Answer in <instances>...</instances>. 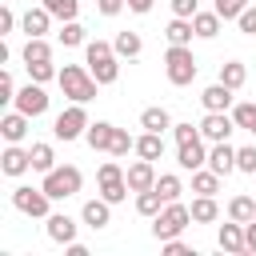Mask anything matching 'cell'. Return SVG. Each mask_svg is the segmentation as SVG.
Listing matches in <instances>:
<instances>
[{
	"instance_id": "obj_27",
	"label": "cell",
	"mask_w": 256,
	"mask_h": 256,
	"mask_svg": "<svg viewBox=\"0 0 256 256\" xmlns=\"http://www.w3.org/2000/svg\"><path fill=\"white\" fill-rule=\"evenodd\" d=\"M228 220H240V224H248V220H256V200L252 196H232L228 200Z\"/></svg>"
},
{
	"instance_id": "obj_9",
	"label": "cell",
	"mask_w": 256,
	"mask_h": 256,
	"mask_svg": "<svg viewBox=\"0 0 256 256\" xmlns=\"http://www.w3.org/2000/svg\"><path fill=\"white\" fill-rule=\"evenodd\" d=\"M12 104H16L24 116H32V120H36V116H44V112H48V92H44V84L28 80V84L16 92V100H12Z\"/></svg>"
},
{
	"instance_id": "obj_48",
	"label": "cell",
	"mask_w": 256,
	"mask_h": 256,
	"mask_svg": "<svg viewBox=\"0 0 256 256\" xmlns=\"http://www.w3.org/2000/svg\"><path fill=\"white\" fill-rule=\"evenodd\" d=\"M128 0H96V8H100V16H120V8H124Z\"/></svg>"
},
{
	"instance_id": "obj_35",
	"label": "cell",
	"mask_w": 256,
	"mask_h": 256,
	"mask_svg": "<svg viewBox=\"0 0 256 256\" xmlns=\"http://www.w3.org/2000/svg\"><path fill=\"white\" fill-rule=\"evenodd\" d=\"M56 36H60V44H64V48H76V44H84V24L64 20V28H60Z\"/></svg>"
},
{
	"instance_id": "obj_12",
	"label": "cell",
	"mask_w": 256,
	"mask_h": 256,
	"mask_svg": "<svg viewBox=\"0 0 256 256\" xmlns=\"http://www.w3.org/2000/svg\"><path fill=\"white\" fill-rule=\"evenodd\" d=\"M80 220H84L92 232H100V228H108V224H112V204H108L104 196H96V200H84V208H80Z\"/></svg>"
},
{
	"instance_id": "obj_10",
	"label": "cell",
	"mask_w": 256,
	"mask_h": 256,
	"mask_svg": "<svg viewBox=\"0 0 256 256\" xmlns=\"http://www.w3.org/2000/svg\"><path fill=\"white\" fill-rule=\"evenodd\" d=\"M232 128H236L232 112H208V116L200 120V136H204L208 144H216V140H228V136H232Z\"/></svg>"
},
{
	"instance_id": "obj_46",
	"label": "cell",
	"mask_w": 256,
	"mask_h": 256,
	"mask_svg": "<svg viewBox=\"0 0 256 256\" xmlns=\"http://www.w3.org/2000/svg\"><path fill=\"white\" fill-rule=\"evenodd\" d=\"M164 252H168V256H192V248H188V244H184L180 236H172V240H164Z\"/></svg>"
},
{
	"instance_id": "obj_45",
	"label": "cell",
	"mask_w": 256,
	"mask_h": 256,
	"mask_svg": "<svg viewBox=\"0 0 256 256\" xmlns=\"http://www.w3.org/2000/svg\"><path fill=\"white\" fill-rule=\"evenodd\" d=\"M172 136H176V144H188V140L200 136V128H192V124H172Z\"/></svg>"
},
{
	"instance_id": "obj_2",
	"label": "cell",
	"mask_w": 256,
	"mask_h": 256,
	"mask_svg": "<svg viewBox=\"0 0 256 256\" xmlns=\"http://www.w3.org/2000/svg\"><path fill=\"white\" fill-rule=\"evenodd\" d=\"M196 72H200V64L192 56V44H168V52H164V76H168V84L184 88V84L196 80Z\"/></svg>"
},
{
	"instance_id": "obj_52",
	"label": "cell",
	"mask_w": 256,
	"mask_h": 256,
	"mask_svg": "<svg viewBox=\"0 0 256 256\" xmlns=\"http://www.w3.org/2000/svg\"><path fill=\"white\" fill-rule=\"evenodd\" d=\"M252 136H256V124H252Z\"/></svg>"
},
{
	"instance_id": "obj_25",
	"label": "cell",
	"mask_w": 256,
	"mask_h": 256,
	"mask_svg": "<svg viewBox=\"0 0 256 256\" xmlns=\"http://www.w3.org/2000/svg\"><path fill=\"white\" fill-rule=\"evenodd\" d=\"M136 156L160 160V156H164V132H144V136H136Z\"/></svg>"
},
{
	"instance_id": "obj_17",
	"label": "cell",
	"mask_w": 256,
	"mask_h": 256,
	"mask_svg": "<svg viewBox=\"0 0 256 256\" xmlns=\"http://www.w3.org/2000/svg\"><path fill=\"white\" fill-rule=\"evenodd\" d=\"M48 240L52 244H72L76 240V220L68 212H52L48 216Z\"/></svg>"
},
{
	"instance_id": "obj_5",
	"label": "cell",
	"mask_w": 256,
	"mask_h": 256,
	"mask_svg": "<svg viewBox=\"0 0 256 256\" xmlns=\"http://www.w3.org/2000/svg\"><path fill=\"white\" fill-rule=\"evenodd\" d=\"M80 184H84V176H80L76 164H56L52 172H44V184H40V188H44L52 200H68V196L80 192Z\"/></svg>"
},
{
	"instance_id": "obj_21",
	"label": "cell",
	"mask_w": 256,
	"mask_h": 256,
	"mask_svg": "<svg viewBox=\"0 0 256 256\" xmlns=\"http://www.w3.org/2000/svg\"><path fill=\"white\" fill-rule=\"evenodd\" d=\"M112 132H116V124L96 120V124H88L84 140H88V148H92V152H108V148H112Z\"/></svg>"
},
{
	"instance_id": "obj_37",
	"label": "cell",
	"mask_w": 256,
	"mask_h": 256,
	"mask_svg": "<svg viewBox=\"0 0 256 256\" xmlns=\"http://www.w3.org/2000/svg\"><path fill=\"white\" fill-rule=\"evenodd\" d=\"M232 120H236V128H244V132H252V124H256V104H232Z\"/></svg>"
},
{
	"instance_id": "obj_47",
	"label": "cell",
	"mask_w": 256,
	"mask_h": 256,
	"mask_svg": "<svg viewBox=\"0 0 256 256\" xmlns=\"http://www.w3.org/2000/svg\"><path fill=\"white\" fill-rule=\"evenodd\" d=\"M12 28H16V12H12V8L4 4V8H0V36H8Z\"/></svg>"
},
{
	"instance_id": "obj_41",
	"label": "cell",
	"mask_w": 256,
	"mask_h": 256,
	"mask_svg": "<svg viewBox=\"0 0 256 256\" xmlns=\"http://www.w3.org/2000/svg\"><path fill=\"white\" fill-rule=\"evenodd\" d=\"M244 8H248V0H216V12H220V20H236Z\"/></svg>"
},
{
	"instance_id": "obj_26",
	"label": "cell",
	"mask_w": 256,
	"mask_h": 256,
	"mask_svg": "<svg viewBox=\"0 0 256 256\" xmlns=\"http://www.w3.org/2000/svg\"><path fill=\"white\" fill-rule=\"evenodd\" d=\"M188 208H192V220H196V224H212V220L220 216V204H216V196H196Z\"/></svg>"
},
{
	"instance_id": "obj_49",
	"label": "cell",
	"mask_w": 256,
	"mask_h": 256,
	"mask_svg": "<svg viewBox=\"0 0 256 256\" xmlns=\"http://www.w3.org/2000/svg\"><path fill=\"white\" fill-rule=\"evenodd\" d=\"M244 244H248V252H256V220L244 224Z\"/></svg>"
},
{
	"instance_id": "obj_51",
	"label": "cell",
	"mask_w": 256,
	"mask_h": 256,
	"mask_svg": "<svg viewBox=\"0 0 256 256\" xmlns=\"http://www.w3.org/2000/svg\"><path fill=\"white\" fill-rule=\"evenodd\" d=\"M68 256H88V248H84V244H76V240H72V244H68Z\"/></svg>"
},
{
	"instance_id": "obj_4",
	"label": "cell",
	"mask_w": 256,
	"mask_h": 256,
	"mask_svg": "<svg viewBox=\"0 0 256 256\" xmlns=\"http://www.w3.org/2000/svg\"><path fill=\"white\" fill-rule=\"evenodd\" d=\"M188 224H192V208H188V204H180V200H168V204H164V212H160V216H152V236L164 244V240L180 236Z\"/></svg>"
},
{
	"instance_id": "obj_43",
	"label": "cell",
	"mask_w": 256,
	"mask_h": 256,
	"mask_svg": "<svg viewBox=\"0 0 256 256\" xmlns=\"http://www.w3.org/2000/svg\"><path fill=\"white\" fill-rule=\"evenodd\" d=\"M200 12V0H172V16H184V20H192Z\"/></svg>"
},
{
	"instance_id": "obj_40",
	"label": "cell",
	"mask_w": 256,
	"mask_h": 256,
	"mask_svg": "<svg viewBox=\"0 0 256 256\" xmlns=\"http://www.w3.org/2000/svg\"><path fill=\"white\" fill-rule=\"evenodd\" d=\"M236 172H248V176H256V144H248V148H236Z\"/></svg>"
},
{
	"instance_id": "obj_38",
	"label": "cell",
	"mask_w": 256,
	"mask_h": 256,
	"mask_svg": "<svg viewBox=\"0 0 256 256\" xmlns=\"http://www.w3.org/2000/svg\"><path fill=\"white\" fill-rule=\"evenodd\" d=\"M112 156H128V152H136V140L128 136V128H116L112 132V148H108Z\"/></svg>"
},
{
	"instance_id": "obj_28",
	"label": "cell",
	"mask_w": 256,
	"mask_h": 256,
	"mask_svg": "<svg viewBox=\"0 0 256 256\" xmlns=\"http://www.w3.org/2000/svg\"><path fill=\"white\" fill-rule=\"evenodd\" d=\"M192 28H196L200 40H212V36L220 32V12H216V8H212V12H196V16H192Z\"/></svg>"
},
{
	"instance_id": "obj_20",
	"label": "cell",
	"mask_w": 256,
	"mask_h": 256,
	"mask_svg": "<svg viewBox=\"0 0 256 256\" xmlns=\"http://www.w3.org/2000/svg\"><path fill=\"white\" fill-rule=\"evenodd\" d=\"M52 20H56V16H52V12H48V8H44V4H40V8H28V12H24V16H20V28H24V32H28V36H44V32H48V24H52Z\"/></svg>"
},
{
	"instance_id": "obj_33",
	"label": "cell",
	"mask_w": 256,
	"mask_h": 256,
	"mask_svg": "<svg viewBox=\"0 0 256 256\" xmlns=\"http://www.w3.org/2000/svg\"><path fill=\"white\" fill-rule=\"evenodd\" d=\"M28 152H32V172H52V168H56V152H52V144H32Z\"/></svg>"
},
{
	"instance_id": "obj_44",
	"label": "cell",
	"mask_w": 256,
	"mask_h": 256,
	"mask_svg": "<svg viewBox=\"0 0 256 256\" xmlns=\"http://www.w3.org/2000/svg\"><path fill=\"white\" fill-rule=\"evenodd\" d=\"M12 100H16V84L8 72H0V104H12Z\"/></svg>"
},
{
	"instance_id": "obj_50",
	"label": "cell",
	"mask_w": 256,
	"mask_h": 256,
	"mask_svg": "<svg viewBox=\"0 0 256 256\" xmlns=\"http://www.w3.org/2000/svg\"><path fill=\"white\" fill-rule=\"evenodd\" d=\"M128 8H132V12H140V16H144V12H152V0H128Z\"/></svg>"
},
{
	"instance_id": "obj_13",
	"label": "cell",
	"mask_w": 256,
	"mask_h": 256,
	"mask_svg": "<svg viewBox=\"0 0 256 256\" xmlns=\"http://www.w3.org/2000/svg\"><path fill=\"white\" fill-rule=\"evenodd\" d=\"M28 168H32V152H24L20 144H8L0 152V172L4 176H24Z\"/></svg>"
},
{
	"instance_id": "obj_34",
	"label": "cell",
	"mask_w": 256,
	"mask_h": 256,
	"mask_svg": "<svg viewBox=\"0 0 256 256\" xmlns=\"http://www.w3.org/2000/svg\"><path fill=\"white\" fill-rule=\"evenodd\" d=\"M44 8L64 24V20H76V12H80V0H44Z\"/></svg>"
},
{
	"instance_id": "obj_42",
	"label": "cell",
	"mask_w": 256,
	"mask_h": 256,
	"mask_svg": "<svg viewBox=\"0 0 256 256\" xmlns=\"http://www.w3.org/2000/svg\"><path fill=\"white\" fill-rule=\"evenodd\" d=\"M236 24H240V32H244V36H256V8L248 4V8L236 16Z\"/></svg>"
},
{
	"instance_id": "obj_6",
	"label": "cell",
	"mask_w": 256,
	"mask_h": 256,
	"mask_svg": "<svg viewBox=\"0 0 256 256\" xmlns=\"http://www.w3.org/2000/svg\"><path fill=\"white\" fill-rule=\"evenodd\" d=\"M96 180H100V196L108 200V204H120L132 188H128V176H124V168L116 164V160H104L100 164V172H96Z\"/></svg>"
},
{
	"instance_id": "obj_19",
	"label": "cell",
	"mask_w": 256,
	"mask_h": 256,
	"mask_svg": "<svg viewBox=\"0 0 256 256\" xmlns=\"http://www.w3.org/2000/svg\"><path fill=\"white\" fill-rule=\"evenodd\" d=\"M28 120H32V116H24L20 108L8 112V116H0V136H4L8 144H20V140L28 136Z\"/></svg>"
},
{
	"instance_id": "obj_3",
	"label": "cell",
	"mask_w": 256,
	"mask_h": 256,
	"mask_svg": "<svg viewBox=\"0 0 256 256\" xmlns=\"http://www.w3.org/2000/svg\"><path fill=\"white\" fill-rule=\"evenodd\" d=\"M60 88H64V96L72 100V104H88V100H96V76L88 72V68H80V64H64L60 68Z\"/></svg>"
},
{
	"instance_id": "obj_36",
	"label": "cell",
	"mask_w": 256,
	"mask_h": 256,
	"mask_svg": "<svg viewBox=\"0 0 256 256\" xmlns=\"http://www.w3.org/2000/svg\"><path fill=\"white\" fill-rule=\"evenodd\" d=\"M156 192L164 196V200H180V192H184V184H180V176H156Z\"/></svg>"
},
{
	"instance_id": "obj_11",
	"label": "cell",
	"mask_w": 256,
	"mask_h": 256,
	"mask_svg": "<svg viewBox=\"0 0 256 256\" xmlns=\"http://www.w3.org/2000/svg\"><path fill=\"white\" fill-rule=\"evenodd\" d=\"M176 164H180L184 172H196V168H204V164H208L204 136H196V140H188V144H176Z\"/></svg>"
},
{
	"instance_id": "obj_14",
	"label": "cell",
	"mask_w": 256,
	"mask_h": 256,
	"mask_svg": "<svg viewBox=\"0 0 256 256\" xmlns=\"http://www.w3.org/2000/svg\"><path fill=\"white\" fill-rule=\"evenodd\" d=\"M124 176H128V188L132 192H148V188H156V168H152V160H136V164H128L124 168Z\"/></svg>"
},
{
	"instance_id": "obj_30",
	"label": "cell",
	"mask_w": 256,
	"mask_h": 256,
	"mask_svg": "<svg viewBox=\"0 0 256 256\" xmlns=\"http://www.w3.org/2000/svg\"><path fill=\"white\" fill-rule=\"evenodd\" d=\"M164 204H168V200H164L156 188L136 192V212H140V216H160V212H164Z\"/></svg>"
},
{
	"instance_id": "obj_23",
	"label": "cell",
	"mask_w": 256,
	"mask_h": 256,
	"mask_svg": "<svg viewBox=\"0 0 256 256\" xmlns=\"http://www.w3.org/2000/svg\"><path fill=\"white\" fill-rule=\"evenodd\" d=\"M220 180H224L220 172L196 168V172H192V192H196V196H216V192H220Z\"/></svg>"
},
{
	"instance_id": "obj_22",
	"label": "cell",
	"mask_w": 256,
	"mask_h": 256,
	"mask_svg": "<svg viewBox=\"0 0 256 256\" xmlns=\"http://www.w3.org/2000/svg\"><path fill=\"white\" fill-rule=\"evenodd\" d=\"M112 48H116V56H120V60H136V56L144 52V40H140V32H116Z\"/></svg>"
},
{
	"instance_id": "obj_31",
	"label": "cell",
	"mask_w": 256,
	"mask_h": 256,
	"mask_svg": "<svg viewBox=\"0 0 256 256\" xmlns=\"http://www.w3.org/2000/svg\"><path fill=\"white\" fill-rule=\"evenodd\" d=\"M40 60H52V44L44 36H28L24 44V64H40Z\"/></svg>"
},
{
	"instance_id": "obj_24",
	"label": "cell",
	"mask_w": 256,
	"mask_h": 256,
	"mask_svg": "<svg viewBox=\"0 0 256 256\" xmlns=\"http://www.w3.org/2000/svg\"><path fill=\"white\" fill-rule=\"evenodd\" d=\"M140 128H144V132H168V128H172L168 108H160V104H156V108H144V112H140Z\"/></svg>"
},
{
	"instance_id": "obj_29",
	"label": "cell",
	"mask_w": 256,
	"mask_h": 256,
	"mask_svg": "<svg viewBox=\"0 0 256 256\" xmlns=\"http://www.w3.org/2000/svg\"><path fill=\"white\" fill-rule=\"evenodd\" d=\"M164 36H168V44H192L196 28H192V20H184V16H172V24L164 28Z\"/></svg>"
},
{
	"instance_id": "obj_1",
	"label": "cell",
	"mask_w": 256,
	"mask_h": 256,
	"mask_svg": "<svg viewBox=\"0 0 256 256\" xmlns=\"http://www.w3.org/2000/svg\"><path fill=\"white\" fill-rule=\"evenodd\" d=\"M84 60H88V72L96 76V84H116V76H120V56H116L112 44L88 40V44H84Z\"/></svg>"
},
{
	"instance_id": "obj_16",
	"label": "cell",
	"mask_w": 256,
	"mask_h": 256,
	"mask_svg": "<svg viewBox=\"0 0 256 256\" xmlns=\"http://www.w3.org/2000/svg\"><path fill=\"white\" fill-rule=\"evenodd\" d=\"M208 168H212V172H220V176L236 172V148H232L228 140H216V144L208 148Z\"/></svg>"
},
{
	"instance_id": "obj_32",
	"label": "cell",
	"mask_w": 256,
	"mask_h": 256,
	"mask_svg": "<svg viewBox=\"0 0 256 256\" xmlns=\"http://www.w3.org/2000/svg\"><path fill=\"white\" fill-rule=\"evenodd\" d=\"M244 80H248V68H244L240 60H224V64H220V84H228V88H244Z\"/></svg>"
},
{
	"instance_id": "obj_7",
	"label": "cell",
	"mask_w": 256,
	"mask_h": 256,
	"mask_svg": "<svg viewBox=\"0 0 256 256\" xmlns=\"http://www.w3.org/2000/svg\"><path fill=\"white\" fill-rule=\"evenodd\" d=\"M88 124H92V120H88L84 104H72V108H64V112L56 116V124H52V136L68 144V140H80V136L88 132Z\"/></svg>"
},
{
	"instance_id": "obj_8",
	"label": "cell",
	"mask_w": 256,
	"mask_h": 256,
	"mask_svg": "<svg viewBox=\"0 0 256 256\" xmlns=\"http://www.w3.org/2000/svg\"><path fill=\"white\" fill-rule=\"evenodd\" d=\"M48 204H52V196H48L44 188H28V184L12 188V208H16V212H24V216H36V220L44 216V220H48V216H52V212H48Z\"/></svg>"
},
{
	"instance_id": "obj_18",
	"label": "cell",
	"mask_w": 256,
	"mask_h": 256,
	"mask_svg": "<svg viewBox=\"0 0 256 256\" xmlns=\"http://www.w3.org/2000/svg\"><path fill=\"white\" fill-rule=\"evenodd\" d=\"M216 244H220V252H248V244H244V224L240 220H232V224H220V232H216Z\"/></svg>"
},
{
	"instance_id": "obj_39",
	"label": "cell",
	"mask_w": 256,
	"mask_h": 256,
	"mask_svg": "<svg viewBox=\"0 0 256 256\" xmlns=\"http://www.w3.org/2000/svg\"><path fill=\"white\" fill-rule=\"evenodd\" d=\"M28 68V76L36 80V84H48L52 76H60V68H52V60H40V64H24Z\"/></svg>"
},
{
	"instance_id": "obj_15",
	"label": "cell",
	"mask_w": 256,
	"mask_h": 256,
	"mask_svg": "<svg viewBox=\"0 0 256 256\" xmlns=\"http://www.w3.org/2000/svg\"><path fill=\"white\" fill-rule=\"evenodd\" d=\"M232 92L236 88H228V84H208L204 92H200V104H204V112H228L232 108Z\"/></svg>"
}]
</instances>
